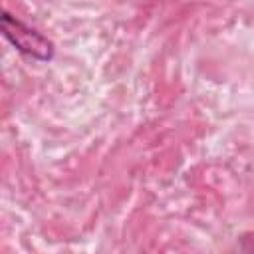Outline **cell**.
Segmentation results:
<instances>
[{
  "label": "cell",
  "mask_w": 254,
  "mask_h": 254,
  "mask_svg": "<svg viewBox=\"0 0 254 254\" xmlns=\"http://www.w3.org/2000/svg\"><path fill=\"white\" fill-rule=\"evenodd\" d=\"M2 28H4V34H6L20 50L30 52V54H34V56H42V58H48V56H50V44H48L40 34H36L34 30L24 28L20 22L12 20L10 16H4Z\"/></svg>",
  "instance_id": "obj_1"
}]
</instances>
